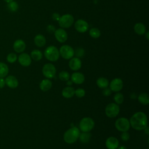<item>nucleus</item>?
<instances>
[{"mask_svg":"<svg viewBox=\"0 0 149 149\" xmlns=\"http://www.w3.org/2000/svg\"><path fill=\"white\" fill-rule=\"evenodd\" d=\"M130 126L136 130H143L148 125L147 115L141 111L134 113L130 120Z\"/></svg>","mask_w":149,"mask_h":149,"instance_id":"f257e3e1","label":"nucleus"},{"mask_svg":"<svg viewBox=\"0 0 149 149\" xmlns=\"http://www.w3.org/2000/svg\"><path fill=\"white\" fill-rule=\"evenodd\" d=\"M80 133V130L77 127L72 126L64 133L63 136V140L67 144H73L79 139Z\"/></svg>","mask_w":149,"mask_h":149,"instance_id":"f03ea898","label":"nucleus"},{"mask_svg":"<svg viewBox=\"0 0 149 149\" xmlns=\"http://www.w3.org/2000/svg\"><path fill=\"white\" fill-rule=\"evenodd\" d=\"M44 54L45 58L51 62L57 61L60 56L59 49L54 45L48 47L45 49Z\"/></svg>","mask_w":149,"mask_h":149,"instance_id":"7ed1b4c3","label":"nucleus"},{"mask_svg":"<svg viewBox=\"0 0 149 149\" xmlns=\"http://www.w3.org/2000/svg\"><path fill=\"white\" fill-rule=\"evenodd\" d=\"M95 122L90 117H84L79 122V130L82 132H90L94 127Z\"/></svg>","mask_w":149,"mask_h":149,"instance_id":"20e7f679","label":"nucleus"},{"mask_svg":"<svg viewBox=\"0 0 149 149\" xmlns=\"http://www.w3.org/2000/svg\"><path fill=\"white\" fill-rule=\"evenodd\" d=\"M115 127L119 132H127L130 127L129 120L125 117L119 118L115 122Z\"/></svg>","mask_w":149,"mask_h":149,"instance_id":"39448f33","label":"nucleus"},{"mask_svg":"<svg viewBox=\"0 0 149 149\" xmlns=\"http://www.w3.org/2000/svg\"><path fill=\"white\" fill-rule=\"evenodd\" d=\"M120 112L119 105L115 102L108 104L105 109V115L110 118H113L118 116Z\"/></svg>","mask_w":149,"mask_h":149,"instance_id":"423d86ee","label":"nucleus"},{"mask_svg":"<svg viewBox=\"0 0 149 149\" xmlns=\"http://www.w3.org/2000/svg\"><path fill=\"white\" fill-rule=\"evenodd\" d=\"M59 26L62 29H68L74 23V17L70 14H65L61 16L59 19Z\"/></svg>","mask_w":149,"mask_h":149,"instance_id":"0eeeda50","label":"nucleus"},{"mask_svg":"<svg viewBox=\"0 0 149 149\" xmlns=\"http://www.w3.org/2000/svg\"><path fill=\"white\" fill-rule=\"evenodd\" d=\"M56 69L54 65L51 63H45L42 68V73L44 77L47 79L54 78L56 74Z\"/></svg>","mask_w":149,"mask_h":149,"instance_id":"6e6552de","label":"nucleus"},{"mask_svg":"<svg viewBox=\"0 0 149 149\" xmlns=\"http://www.w3.org/2000/svg\"><path fill=\"white\" fill-rule=\"evenodd\" d=\"M59 55L65 59H70L74 55V50L69 45H63L59 49Z\"/></svg>","mask_w":149,"mask_h":149,"instance_id":"1a4fd4ad","label":"nucleus"},{"mask_svg":"<svg viewBox=\"0 0 149 149\" xmlns=\"http://www.w3.org/2000/svg\"><path fill=\"white\" fill-rule=\"evenodd\" d=\"M123 87V80L120 78H115L109 83V87L112 91L119 92Z\"/></svg>","mask_w":149,"mask_h":149,"instance_id":"9d476101","label":"nucleus"},{"mask_svg":"<svg viewBox=\"0 0 149 149\" xmlns=\"http://www.w3.org/2000/svg\"><path fill=\"white\" fill-rule=\"evenodd\" d=\"M54 36L56 40L61 43L65 42L68 39V34L65 30L62 28L55 30L54 31Z\"/></svg>","mask_w":149,"mask_h":149,"instance_id":"9b49d317","label":"nucleus"},{"mask_svg":"<svg viewBox=\"0 0 149 149\" xmlns=\"http://www.w3.org/2000/svg\"><path fill=\"white\" fill-rule=\"evenodd\" d=\"M88 23L83 19H79L74 23V28L79 33H83L87 31L88 28Z\"/></svg>","mask_w":149,"mask_h":149,"instance_id":"f8f14e48","label":"nucleus"},{"mask_svg":"<svg viewBox=\"0 0 149 149\" xmlns=\"http://www.w3.org/2000/svg\"><path fill=\"white\" fill-rule=\"evenodd\" d=\"M18 61L19 63L24 67H27L30 66L31 63V58L30 55H29L27 53L22 52L19 55V57L17 58Z\"/></svg>","mask_w":149,"mask_h":149,"instance_id":"ddd939ff","label":"nucleus"},{"mask_svg":"<svg viewBox=\"0 0 149 149\" xmlns=\"http://www.w3.org/2000/svg\"><path fill=\"white\" fill-rule=\"evenodd\" d=\"M69 67L73 71H77L79 70L81 67V61L80 58L77 57H73L70 59L69 62Z\"/></svg>","mask_w":149,"mask_h":149,"instance_id":"4468645a","label":"nucleus"},{"mask_svg":"<svg viewBox=\"0 0 149 149\" xmlns=\"http://www.w3.org/2000/svg\"><path fill=\"white\" fill-rule=\"evenodd\" d=\"M70 80L76 84H81L84 82L85 76L82 73L76 71L70 76Z\"/></svg>","mask_w":149,"mask_h":149,"instance_id":"2eb2a0df","label":"nucleus"},{"mask_svg":"<svg viewBox=\"0 0 149 149\" xmlns=\"http://www.w3.org/2000/svg\"><path fill=\"white\" fill-rule=\"evenodd\" d=\"M119 146V140L114 136L108 137L105 141V146L108 149H117Z\"/></svg>","mask_w":149,"mask_h":149,"instance_id":"dca6fc26","label":"nucleus"},{"mask_svg":"<svg viewBox=\"0 0 149 149\" xmlns=\"http://www.w3.org/2000/svg\"><path fill=\"white\" fill-rule=\"evenodd\" d=\"M5 83L8 87L11 88H15L19 85V81L13 75H9L6 77Z\"/></svg>","mask_w":149,"mask_h":149,"instance_id":"f3484780","label":"nucleus"},{"mask_svg":"<svg viewBox=\"0 0 149 149\" xmlns=\"http://www.w3.org/2000/svg\"><path fill=\"white\" fill-rule=\"evenodd\" d=\"M13 47L17 53H22L26 49V44L23 40L19 39L14 42Z\"/></svg>","mask_w":149,"mask_h":149,"instance_id":"a211bd4d","label":"nucleus"},{"mask_svg":"<svg viewBox=\"0 0 149 149\" xmlns=\"http://www.w3.org/2000/svg\"><path fill=\"white\" fill-rule=\"evenodd\" d=\"M39 87L41 91L44 92L48 91L50 89H51L52 87V83L50 80V79L46 78L41 81Z\"/></svg>","mask_w":149,"mask_h":149,"instance_id":"6ab92c4d","label":"nucleus"},{"mask_svg":"<svg viewBox=\"0 0 149 149\" xmlns=\"http://www.w3.org/2000/svg\"><path fill=\"white\" fill-rule=\"evenodd\" d=\"M74 88L71 86L65 87L62 91V95L65 98H70L74 95Z\"/></svg>","mask_w":149,"mask_h":149,"instance_id":"aec40b11","label":"nucleus"},{"mask_svg":"<svg viewBox=\"0 0 149 149\" xmlns=\"http://www.w3.org/2000/svg\"><path fill=\"white\" fill-rule=\"evenodd\" d=\"M34 42L38 47H42L46 44V38L43 35L39 34L34 37Z\"/></svg>","mask_w":149,"mask_h":149,"instance_id":"412c9836","label":"nucleus"},{"mask_svg":"<svg viewBox=\"0 0 149 149\" xmlns=\"http://www.w3.org/2000/svg\"><path fill=\"white\" fill-rule=\"evenodd\" d=\"M134 31L138 35H143L146 34V28L145 25L142 23H137L134 26Z\"/></svg>","mask_w":149,"mask_h":149,"instance_id":"4be33fe9","label":"nucleus"},{"mask_svg":"<svg viewBox=\"0 0 149 149\" xmlns=\"http://www.w3.org/2000/svg\"><path fill=\"white\" fill-rule=\"evenodd\" d=\"M109 80L104 77H100L96 80V84L97 86L100 88H105L109 86Z\"/></svg>","mask_w":149,"mask_h":149,"instance_id":"5701e85b","label":"nucleus"},{"mask_svg":"<svg viewBox=\"0 0 149 149\" xmlns=\"http://www.w3.org/2000/svg\"><path fill=\"white\" fill-rule=\"evenodd\" d=\"M138 101L144 105H147L149 104V97L147 93H141L137 95Z\"/></svg>","mask_w":149,"mask_h":149,"instance_id":"b1692460","label":"nucleus"},{"mask_svg":"<svg viewBox=\"0 0 149 149\" xmlns=\"http://www.w3.org/2000/svg\"><path fill=\"white\" fill-rule=\"evenodd\" d=\"M91 137V134L90 132H82L80 133L79 139L80 141L84 144L89 143Z\"/></svg>","mask_w":149,"mask_h":149,"instance_id":"393cba45","label":"nucleus"},{"mask_svg":"<svg viewBox=\"0 0 149 149\" xmlns=\"http://www.w3.org/2000/svg\"><path fill=\"white\" fill-rule=\"evenodd\" d=\"M30 56L31 59L35 61H39L42 58V53L39 49H34L31 52Z\"/></svg>","mask_w":149,"mask_h":149,"instance_id":"a878e982","label":"nucleus"},{"mask_svg":"<svg viewBox=\"0 0 149 149\" xmlns=\"http://www.w3.org/2000/svg\"><path fill=\"white\" fill-rule=\"evenodd\" d=\"M8 73L9 68L8 65L3 62H0V77H5L7 76Z\"/></svg>","mask_w":149,"mask_h":149,"instance_id":"bb28decb","label":"nucleus"},{"mask_svg":"<svg viewBox=\"0 0 149 149\" xmlns=\"http://www.w3.org/2000/svg\"><path fill=\"white\" fill-rule=\"evenodd\" d=\"M113 100L115 101V103L118 105L122 104L124 101L123 94L120 92H116V93L113 96Z\"/></svg>","mask_w":149,"mask_h":149,"instance_id":"cd10ccee","label":"nucleus"},{"mask_svg":"<svg viewBox=\"0 0 149 149\" xmlns=\"http://www.w3.org/2000/svg\"><path fill=\"white\" fill-rule=\"evenodd\" d=\"M89 34L93 38H98L101 36V31L98 29L93 27L89 30Z\"/></svg>","mask_w":149,"mask_h":149,"instance_id":"c85d7f7f","label":"nucleus"},{"mask_svg":"<svg viewBox=\"0 0 149 149\" xmlns=\"http://www.w3.org/2000/svg\"><path fill=\"white\" fill-rule=\"evenodd\" d=\"M58 77H59V79L63 81H66L68 80H69L70 78V74L69 73V72L67 71H65V70L61 71L59 73Z\"/></svg>","mask_w":149,"mask_h":149,"instance_id":"c756f323","label":"nucleus"},{"mask_svg":"<svg viewBox=\"0 0 149 149\" xmlns=\"http://www.w3.org/2000/svg\"><path fill=\"white\" fill-rule=\"evenodd\" d=\"M7 7H8V9L10 11L14 12H16L18 8H19V5L16 2L13 1L11 2L8 3Z\"/></svg>","mask_w":149,"mask_h":149,"instance_id":"7c9ffc66","label":"nucleus"},{"mask_svg":"<svg viewBox=\"0 0 149 149\" xmlns=\"http://www.w3.org/2000/svg\"><path fill=\"white\" fill-rule=\"evenodd\" d=\"M17 59V56L16 54L15 53H10L7 55L6 57V60L9 63H13L16 61Z\"/></svg>","mask_w":149,"mask_h":149,"instance_id":"2f4dec72","label":"nucleus"},{"mask_svg":"<svg viewBox=\"0 0 149 149\" xmlns=\"http://www.w3.org/2000/svg\"><path fill=\"white\" fill-rule=\"evenodd\" d=\"M86 94V91L84 88H78L74 91V95L78 98H82L84 97Z\"/></svg>","mask_w":149,"mask_h":149,"instance_id":"473e14b6","label":"nucleus"},{"mask_svg":"<svg viewBox=\"0 0 149 149\" xmlns=\"http://www.w3.org/2000/svg\"><path fill=\"white\" fill-rule=\"evenodd\" d=\"M84 49L81 47H79L76 48L74 51V55H76V57L80 58L84 56Z\"/></svg>","mask_w":149,"mask_h":149,"instance_id":"72a5a7b5","label":"nucleus"},{"mask_svg":"<svg viewBox=\"0 0 149 149\" xmlns=\"http://www.w3.org/2000/svg\"><path fill=\"white\" fill-rule=\"evenodd\" d=\"M120 138L123 141H127L130 139V134L128 133L127 131L122 132L120 134Z\"/></svg>","mask_w":149,"mask_h":149,"instance_id":"f704fd0d","label":"nucleus"},{"mask_svg":"<svg viewBox=\"0 0 149 149\" xmlns=\"http://www.w3.org/2000/svg\"><path fill=\"white\" fill-rule=\"evenodd\" d=\"M102 94L105 96V97H108L111 95V94H112V91L109 88V87H106L105 88H103V90L102 91Z\"/></svg>","mask_w":149,"mask_h":149,"instance_id":"c9c22d12","label":"nucleus"},{"mask_svg":"<svg viewBox=\"0 0 149 149\" xmlns=\"http://www.w3.org/2000/svg\"><path fill=\"white\" fill-rule=\"evenodd\" d=\"M46 30L49 33H54V31H55V27L54 25L52 24H49L46 27Z\"/></svg>","mask_w":149,"mask_h":149,"instance_id":"e433bc0d","label":"nucleus"},{"mask_svg":"<svg viewBox=\"0 0 149 149\" xmlns=\"http://www.w3.org/2000/svg\"><path fill=\"white\" fill-rule=\"evenodd\" d=\"M61 16L58 13L55 12L52 15V18L54 21H58Z\"/></svg>","mask_w":149,"mask_h":149,"instance_id":"4c0bfd02","label":"nucleus"},{"mask_svg":"<svg viewBox=\"0 0 149 149\" xmlns=\"http://www.w3.org/2000/svg\"><path fill=\"white\" fill-rule=\"evenodd\" d=\"M5 85H6L5 80L3 78L0 77V88H3Z\"/></svg>","mask_w":149,"mask_h":149,"instance_id":"58836bf2","label":"nucleus"},{"mask_svg":"<svg viewBox=\"0 0 149 149\" xmlns=\"http://www.w3.org/2000/svg\"><path fill=\"white\" fill-rule=\"evenodd\" d=\"M137 94H136V93H131V94H130V98L131 99H132V100H134V99L137 98Z\"/></svg>","mask_w":149,"mask_h":149,"instance_id":"ea45409f","label":"nucleus"},{"mask_svg":"<svg viewBox=\"0 0 149 149\" xmlns=\"http://www.w3.org/2000/svg\"><path fill=\"white\" fill-rule=\"evenodd\" d=\"M73 82H72V81L71 80H68V81H66V85L68 86H72V85L73 84Z\"/></svg>","mask_w":149,"mask_h":149,"instance_id":"a19ab883","label":"nucleus"},{"mask_svg":"<svg viewBox=\"0 0 149 149\" xmlns=\"http://www.w3.org/2000/svg\"><path fill=\"white\" fill-rule=\"evenodd\" d=\"M143 130H144V132H145L147 134H149V129H148V126H147Z\"/></svg>","mask_w":149,"mask_h":149,"instance_id":"79ce46f5","label":"nucleus"},{"mask_svg":"<svg viewBox=\"0 0 149 149\" xmlns=\"http://www.w3.org/2000/svg\"><path fill=\"white\" fill-rule=\"evenodd\" d=\"M117 149H127L126 147L125 146H119L117 148Z\"/></svg>","mask_w":149,"mask_h":149,"instance_id":"37998d69","label":"nucleus"},{"mask_svg":"<svg viewBox=\"0 0 149 149\" xmlns=\"http://www.w3.org/2000/svg\"><path fill=\"white\" fill-rule=\"evenodd\" d=\"M4 1H5L6 2H7V3H10V2H11L12 1H13V0H4Z\"/></svg>","mask_w":149,"mask_h":149,"instance_id":"c03bdc74","label":"nucleus"},{"mask_svg":"<svg viewBox=\"0 0 149 149\" xmlns=\"http://www.w3.org/2000/svg\"><path fill=\"white\" fill-rule=\"evenodd\" d=\"M146 33V38L148 40V32H147Z\"/></svg>","mask_w":149,"mask_h":149,"instance_id":"a18cd8bd","label":"nucleus"},{"mask_svg":"<svg viewBox=\"0 0 149 149\" xmlns=\"http://www.w3.org/2000/svg\"><path fill=\"white\" fill-rule=\"evenodd\" d=\"M146 149H148V148H146Z\"/></svg>","mask_w":149,"mask_h":149,"instance_id":"49530a36","label":"nucleus"}]
</instances>
